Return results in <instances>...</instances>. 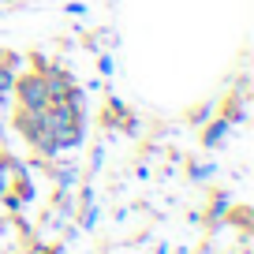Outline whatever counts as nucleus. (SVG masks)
Listing matches in <instances>:
<instances>
[{
	"label": "nucleus",
	"instance_id": "f03ea898",
	"mask_svg": "<svg viewBox=\"0 0 254 254\" xmlns=\"http://www.w3.org/2000/svg\"><path fill=\"white\" fill-rule=\"evenodd\" d=\"M224 135H228V120H217V124L209 127L206 135H202V142H206V146H217V142H221Z\"/></svg>",
	"mask_w": 254,
	"mask_h": 254
},
{
	"label": "nucleus",
	"instance_id": "f257e3e1",
	"mask_svg": "<svg viewBox=\"0 0 254 254\" xmlns=\"http://www.w3.org/2000/svg\"><path fill=\"white\" fill-rule=\"evenodd\" d=\"M15 90H19L23 109H49V90H45V79H41V75H23V79L15 82Z\"/></svg>",
	"mask_w": 254,
	"mask_h": 254
}]
</instances>
